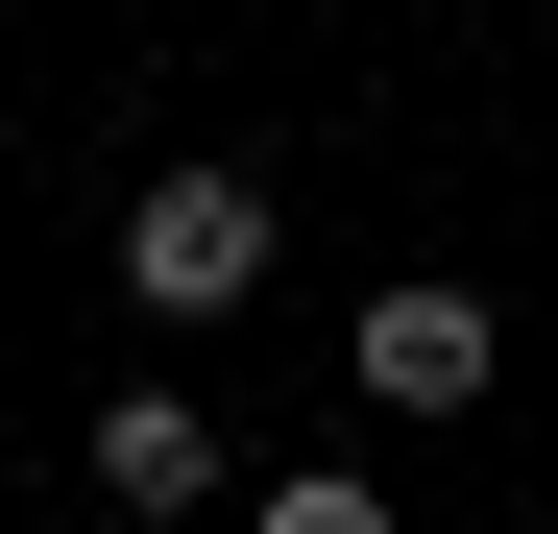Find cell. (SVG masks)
<instances>
[{
	"mask_svg": "<svg viewBox=\"0 0 558 534\" xmlns=\"http://www.w3.org/2000/svg\"><path fill=\"white\" fill-rule=\"evenodd\" d=\"M267 243H292L267 170H146V195H122V292H146V316H243Z\"/></svg>",
	"mask_w": 558,
	"mask_h": 534,
	"instance_id": "1",
	"label": "cell"
},
{
	"mask_svg": "<svg viewBox=\"0 0 558 534\" xmlns=\"http://www.w3.org/2000/svg\"><path fill=\"white\" fill-rule=\"evenodd\" d=\"M340 365H364V413H486V389H510V316H486V292H437V267H389Z\"/></svg>",
	"mask_w": 558,
	"mask_h": 534,
	"instance_id": "2",
	"label": "cell"
},
{
	"mask_svg": "<svg viewBox=\"0 0 558 534\" xmlns=\"http://www.w3.org/2000/svg\"><path fill=\"white\" fill-rule=\"evenodd\" d=\"M73 462H98L122 534H170V510H219V413H195V389H98V413H73Z\"/></svg>",
	"mask_w": 558,
	"mask_h": 534,
	"instance_id": "3",
	"label": "cell"
},
{
	"mask_svg": "<svg viewBox=\"0 0 558 534\" xmlns=\"http://www.w3.org/2000/svg\"><path fill=\"white\" fill-rule=\"evenodd\" d=\"M267 534H389V486H364V462H292V486H267Z\"/></svg>",
	"mask_w": 558,
	"mask_h": 534,
	"instance_id": "4",
	"label": "cell"
}]
</instances>
